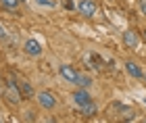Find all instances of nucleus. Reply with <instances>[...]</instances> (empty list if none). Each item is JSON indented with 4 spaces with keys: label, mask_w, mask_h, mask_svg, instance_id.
I'll list each match as a JSON object with an SVG mask.
<instances>
[{
    "label": "nucleus",
    "mask_w": 146,
    "mask_h": 123,
    "mask_svg": "<svg viewBox=\"0 0 146 123\" xmlns=\"http://www.w3.org/2000/svg\"><path fill=\"white\" fill-rule=\"evenodd\" d=\"M36 100H38V104L42 106V108H46V111H52V108L56 106V96L50 92V90H42L38 96H36Z\"/></svg>",
    "instance_id": "f03ea898"
},
{
    "label": "nucleus",
    "mask_w": 146,
    "mask_h": 123,
    "mask_svg": "<svg viewBox=\"0 0 146 123\" xmlns=\"http://www.w3.org/2000/svg\"><path fill=\"white\" fill-rule=\"evenodd\" d=\"M142 36H144V40H146V27H144V29H142Z\"/></svg>",
    "instance_id": "6ab92c4d"
},
{
    "label": "nucleus",
    "mask_w": 146,
    "mask_h": 123,
    "mask_svg": "<svg viewBox=\"0 0 146 123\" xmlns=\"http://www.w3.org/2000/svg\"><path fill=\"white\" fill-rule=\"evenodd\" d=\"M61 4H63L67 11H73V9H77V4L73 2V0H61Z\"/></svg>",
    "instance_id": "2eb2a0df"
},
{
    "label": "nucleus",
    "mask_w": 146,
    "mask_h": 123,
    "mask_svg": "<svg viewBox=\"0 0 146 123\" xmlns=\"http://www.w3.org/2000/svg\"><path fill=\"white\" fill-rule=\"evenodd\" d=\"M19 88H21V94H23V98H34L36 96V92H34V88H31V83L27 81V79H21L19 81Z\"/></svg>",
    "instance_id": "9d476101"
},
{
    "label": "nucleus",
    "mask_w": 146,
    "mask_h": 123,
    "mask_svg": "<svg viewBox=\"0 0 146 123\" xmlns=\"http://www.w3.org/2000/svg\"><path fill=\"white\" fill-rule=\"evenodd\" d=\"M77 11H79V15H84V17H94L96 15V2L94 0H79Z\"/></svg>",
    "instance_id": "39448f33"
},
{
    "label": "nucleus",
    "mask_w": 146,
    "mask_h": 123,
    "mask_svg": "<svg viewBox=\"0 0 146 123\" xmlns=\"http://www.w3.org/2000/svg\"><path fill=\"white\" fill-rule=\"evenodd\" d=\"M75 86H79V88H90V86H92V77H90V75H86V73H79V75H77Z\"/></svg>",
    "instance_id": "9b49d317"
},
{
    "label": "nucleus",
    "mask_w": 146,
    "mask_h": 123,
    "mask_svg": "<svg viewBox=\"0 0 146 123\" xmlns=\"http://www.w3.org/2000/svg\"><path fill=\"white\" fill-rule=\"evenodd\" d=\"M4 86V81H2V75H0V88H2Z\"/></svg>",
    "instance_id": "aec40b11"
},
{
    "label": "nucleus",
    "mask_w": 146,
    "mask_h": 123,
    "mask_svg": "<svg viewBox=\"0 0 146 123\" xmlns=\"http://www.w3.org/2000/svg\"><path fill=\"white\" fill-rule=\"evenodd\" d=\"M82 113L86 115V117H94V115L98 113V106L94 104V102H88L86 106H82Z\"/></svg>",
    "instance_id": "f8f14e48"
},
{
    "label": "nucleus",
    "mask_w": 146,
    "mask_h": 123,
    "mask_svg": "<svg viewBox=\"0 0 146 123\" xmlns=\"http://www.w3.org/2000/svg\"><path fill=\"white\" fill-rule=\"evenodd\" d=\"M6 36H9V34H6V27L0 23V40H6Z\"/></svg>",
    "instance_id": "f3484780"
},
{
    "label": "nucleus",
    "mask_w": 146,
    "mask_h": 123,
    "mask_svg": "<svg viewBox=\"0 0 146 123\" xmlns=\"http://www.w3.org/2000/svg\"><path fill=\"white\" fill-rule=\"evenodd\" d=\"M23 52L27 56H40L42 54V44L38 40H34V38H29V40L23 44Z\"/></svg>",
    "instance_id": "423d86ee"
},
{
    "label": "nucleus",
    "mask_w": 146,
    "mask_h": 123,
    "mask_svg": "<svg viewBox=\"0 0 146 123\" xmlns=\"http://www.w3.org/2000/svg\"><path fill=\"white\" fill-rule=\"evenodd\" d=\"M142 79H144V83H146V71H144V77H142Z\"/></svg>",
    "instance_id": "412c9836"
},
{
    "label": "nucleus",
    "mask_w": 146,
    "mask_h": 123,
    "mask_svg": "<svg viewBox=\"0 0 146 123\" xmlns=\"http://www.w3.org/2000/svg\"><path fill=\"white\" fill-rule=\"evenodd\" d=\"M36 119V113L34 111H27V113H25V121H34Z\"/></svg>",
    "instance_id": "a211bd4d"
},
{
    "label": "nucleus",
    "mask_w": 146,
    "mask_h": 123,
    "mask_svg": "<svg viewBox=\"0 0 146 123\" xmlns=\"http://www.w3.org/2000/svg\"><path fill=\"white\" fill-rule=\"evenodd\" d=\"M123 44L129 50H136L138 46H140V36H138V31L136 29H125L123 31Z\"/></svg>",
    "instance_id": "7ed1b4c3"
},
{
    "label": "nucleus",
    "mask_w": 146,
    "mask_h": 123,
    "mask_svg": "<svg viewBox=\"0 0 146 123\" xmlns=\"http://www.w3.org/2000/svg\"><path fill=\"white\" fill-rule=\"evenodd\" d=\"M38 6H42V9H54L56 6V0H36Z\"/></svg>",
    "instance_id": "4468645a"
},
{
    "label": "nucleus",
    "mask_w": 146,
    "mask_h": 123,
    "mask_svg": "<svg viewBox=\"0 0 146 123\" xmlns=\"http://www.w3.org/2000/svg\"><path fill=\"white\" fill-rule=\"evenodd\" d=\"M19 2H21V0H0V4H2L4 9H9V11L17 9V6H19Z\"/></svg>",
    "instance_id": "ddd939ff"
},
{
    "label": "nucleus",
    "mask_w": 146,
    "mask_h": 123,
    "mask_svg": "<svg viewBox=\"0 0 146 123\" xmlns=\"http://www.w3.org/2000/svg\"><path fill=\"white\" fill-rule=\"evenodd\" d=\"M125 71H127V75L134 77V79H142L144 77V71H142V67L136 61H127L125 63Z\"/></svg>",
    "instance_id": "6e6552de"
},
{
    "label": "nucleus",
    "mask_w": 146,
    "mask_h": 123,
    "mask_svg": "<svg viewBox=\"0 0 146 123\" xmlns=\"http://www.w3.org/2000/svg\"><path fill=\"white\" fill-rule=\"evenodd\" d=\"M58 73H61V77L65 81H69V83H75L77 81V75H79V71H75L71 67V65H61L58 67Z\"/></svg>",
    "instance_id": "0eeeda50"
},
{
    "label": "nucleus",
    "mask_w": 146,
    "mask_h": 123,
    "mask_svg": "<svg viewBox=\"0 0 146 123\" xmlns=\"http://www.w3.org/2000/svg\"><path fill=\"white\" fill-rule=\"evenodd\" d=\"M73 102H75V106H86L88 102H92V96H90V92H88V88H79V90H75L73 92Z\"/></svg>",
    "instance_id": "20e7f679"
},
{
    "label": "nucleus",
    "mask_w": 146,
    "mask_h": 123,
    "mask_svg": "<svg viewBox=\"0 0 146 123\" xmlns=\"http://www.w3.org/2000/svg\"><path fill=\"white\" fill-rule=\"evenodd\" d=\"M84 63L88 65V67H92V69H100L102 67V56L96 54V52H88L84 56Z\"/></svg>",
    "instance_id": "1a4fd4ad"
},
{
    "label": "nucleus",
    "mask_w": 146,
    "mask_h": 123,
    "mask_svg": "<svg viewBox=\"0 0 146 123\" xmlns=\"http://www.w3.org/2000/svg\"><path fill=\"white\" fill-rule=\"evenodd\" d=\"M4 98L9 104H19L23 100V94H21V88H19V81L15 79L13 75H9V79L4 81Z\"/></svg>",
    "instance_id": "f257e3e1"
},
{
    "label": "nucleus",
    "mask_w": 146,
    "mask_h": 123,
    "mask_svg": "<svg viewBox=\"0 0 146 123\" xmlns=\"http://www.w3.org/2000/svg\"><path fill=\"white\" fill-rule=\"evenodd\" d=\"M138 11H140V15L146 17V0H138Z\"/></svg>",
    "instance_id": "dca6fc26"
}]
</instances>
